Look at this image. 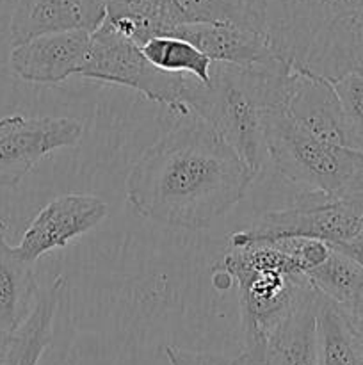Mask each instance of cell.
<instances>
[{
  "mask_svg": "<svg viewBox=\"0 0 363 365\" xmlns=\"http://www.w3.org/2000/svg\"><path fill=\"white\" fill-rule=\"evenodd\" d=\"M141 153L127 177V202L137 216L169 228L198 230L237 205L256 173L192 110Z\"/></svg>",
  "mask_w": 363,
  "mask_h": 365,
  "instance_id": "6da1fadb",
  "label": "cell"
},
{
  "mask_svg": "<svg viewBox=\"0 0 363 365\" xmlns=\"http://www.w3.org/2000/svg\"><path fill=\"white\" fill-rule=\"evenodd\" d=\"M292 68L273 64L214 63L209 84L191 78L182 103L206 121L258 175L269 160L267 118L285 107Z\"/></svg>",
  "mask_w": 363,
  "mask_h": 365,
  "instance_id": "7a4b0ae2",
  "label": "cell"
},
{
  "mask_svg": "<svg viewBox=\"0 0 363 365\" xmlns=\"http://www.w3.org/2000/svg\"><path fill=\"white\" fill-rule=\"evenodd\" d=\"M265 34L292 70L331 82L363 70V0H267Z\"/></svg>",
  "mask_w": 363,
  "mask_h": 365,
  "instance_id": "3957f363",
  "label": "cell"
},
{
  "mask_svg": "<svg viewBox=\"0 0 363 365\" xmlns=\"http://www.w3.org/2000/svg\"><path fill=\"white\" fill-rule=\"evenodd\" d=\"M217 267L226 271L238 289L244 351L265 341L308 282L302 264L276 241L230 246Z\"/></svg>",
  "mask_w": 363,
  "mask_h": 365,
  "instance_id": "277c9868",
  "label": "cell"
},
{
  "mask_svg": "<svg viewBox=\"0 0 363 365\" xmlns=\"http://www.w3.org/2000/svg\"><path fill=\"white\" fill-rule=\"evenodd\" d=\"M267 152L274 170L302 192L363 200V152L320 141L299 128L285 107L267 118Z\"/></svg>",
  "mask_w": 363,
  "mask_h": 365,
  "instance_id": "5b68a950",
  "label": "cell"
},
{
  "mask_svg": "<svg viewBox=\"0 0 363 365\" xmlns=\"http://www.w3.org/2000/svg\"><path fill=\"white\" fill-rule=\"evenodd\" d=\"M78 77L135 89L152 102L167 107L171 114L191 110L182 103L185 86L194 77L167 73L153 66L141 45L114 31L105 20L91 32V48Z\"/></svg>",
  "mask_w": 363,
  "mask_h": 365,
  "instance_id": "8992f818",
  "label": "cell"
},
{
  "mask_svg": "<svg viewBox=\"0 0 363 365\" xmlns=\"http://www.w3.org/2000/svg\"><path fill=\"white\" fill-rule=\"evenodd\" d=\"M362 225L363 200H335L302 192L295 207L267 212L251 227L230 235V246L287 237L317 239L338 246L351 241Z\"/></svg>",
  "mask_w": 363,
  "mask_h": 365,
  "instance_id": "52a82bcc",
  "label": "cell"
},
{
  "mask_svg": "<svg viewBox=\"0 0 363 365\" xmlns=\"http://www.w3.org/2000/svg\"><path fill=\"white\" fill-rule=\"evenodd\" d=\"M84 125L75 118H0V187H16L39 160L78 145Z\"/></svg>",
  "mask_w": 363,
  "mask_h": 365,
  "instance_id": "ba28073f",
  "label": "cell"
},
{
  "mask_svg": "<svg viewBox=\"0 0 363 365\" xmlns=\"http://www.w3.org/2000/svg\"><path fill=\"white\" fill-rule=\"evenodd\" d=\"M109 216V203L95 195H60L46 203L28 223L16 250L34 264L98 227Z\"/></svg>",
  "mask_w": 363,
  "mask_h": 365,
  "instance_id": "9c48e42d",
  "label": "cell"
},
{
  "mask_svg": "<svg viewBox=\"0 0 363 365\" xmlns=\"http://www.w3.org/2000/svg\"><path fill=\"white\" fill-rule=\"evenodd\" d=\"M285 113L306 134L356 150L340 98L327 78L292 70Z\"/></svg>",
  "mask_w": 363,
  "mask_h": 365,
  "instance_id": "30bf717a",
  "label": "cell"
},
{
  "mask_svg": "<svg viewBox=\"0 0 363 365\" xmlns=\"http://www.w3.org/2000/svg\"><path fill=\"white\" fill-rule=\"evenodd\" d=\"M89 48L91 32H56L13 46L9 64L13 73L25 82L60 84L80 73Z\"/></svg>",
  "mask_w": 363,
  "mask_h": 365,
  "instance_id": "8fae6325",
  "label": "cell"
},
{
  "mask_svg": "<svg viewBox=\"0 0 363 365\" xmlns=\"http://www.w3.org/2000/svg\"><path fill=\"white\" fill-rule=\"evenodd\" d=\"M320 294L306 282L285 319L255 349L242 351L251 365H319L317 309Z\"/></svg>",
  "mask_w": 363,
  "mask_h": 365,
  "instance_id": "7c38bea8",
  "label": "cell"
},
{
  "mask_svg": "<svg viewBox=\"0 0 363 365\" xmlns=\"http://www.w3.org/2000/svg\"><path fill=\"white\" fill-rule=\"evenodd\" d=\"M107 16V0H13V46L45 34L95 32Z\"/></svg>",
  "mask_w": 363,
  "mask_h": 365,
  "instance_id": "4fadbf2b",
  "label": "cell"
},
{
  "mask_svg": "<svg viewBox=\"0 0 363 365\" xmlns=\"http://www.w3.org/2000/svg\"><path fill=\"white\" fill-rule=\"evenodd\" d=\"M169 34L191 41L214 63L253 66L281 61L270 48L265 34L235 24L182 25Z\"/></svg>",
  "mask_w": 363,
  "mask_h": 365,
  "instance_id": "5bb4252c",
  "label": "cell"
},
{
  "mask_svg": "<svg viewBox=\"0 0 363 365\" xmlns=\"http://www.w3.org/2000/svg\"><path fill=\"white\" fill-rule=\"evenodd\" d=\"M7 221L0 220V328L14 334L31 316L39 296L34 264L7 242Z\"/></svg>",
  "mask_w": 363,
  "mask_h": 365,
  "instance_id": "9a60e30c",
  "label": "cell"
},
{
  "mask_svg": "<svg viewBox=\"0 0 363 365\" xmlns=\"http://www.w3.org/2000/svg\"><path fill=\"white\" fill-rule=\"evenodd\" d=\"M66 285V278L59 277L45 292H39L31 316L13 334L9 353L2 365H39L43 353L52 342L53 317Z\"/></svg>",
  "mask_w": 363,
  "mask_h": 365,
  "instance_id": "2e32d148",
  "label": "cell"
},
{
  "mask_svg": "<svg viewBox=\"0 0 363 365\" xmlns=\"http://www.w3.org/2000/svg\"><path fill=\"white\" fill-rule=\"evenodd\" d=\"M198 24H235L265 34L238 0H162L160 4L159 36L182 25Z\"/></svg>",
  "mask_w": 363,
  "mask_h": 365,
  "instance_id": "e0dca14e",
  "label": "cell"
},
{
  "mask_svg": "<svg viewBox=\"0 0 363 365\" xmlns=\"http://www.w3.org/2000/svg\"><path fill=\"white\" fill-rule=\"evenodd\" d=\"M319 365H363L359 339L344 310L320 294L317 309Z\"/></svg>",
  "mask_w": 363,
  "mask_h": 365,
  "instance_id": "ac0fdd59",
  "label": "cell"
},
{
  "mask_svg": "<svg viewBox=\"0 0 363 365\" xmlns=\"http://www.w3.org/2000/svg\"><path fill=\"white\" fill-rule=\"evenodd\" d=\"M306 278L319 294L340 307L351 305L363 292V264L333 246L326 259L306 273Z\"/></svg>",
  "mask_w": 363,
  "mask_h": 365,
  "instance_id": "d6986e66",
  "label": "cell"
},
{
  "mask_svg": "<svg viewBox=\"0 0 363 365\" xmlns=\"http://www.w3.org/2000/svg\"><path fill=\"white\" fill-rule=\"evenodd\" d=\"M146 59L159 70L167 73H185L198 78L201 84H209L214 61L206 57L191 41L178 36H153L141 45Z\"/></svg>",
  "mask_w": 363,
  "mask_h": 365,
  "instance_id": "ffe728a7",
  "label": "cell"
},
{
  "mask_svg": "<svg viewBox=\"0 0 363 365\" xmlns=\"http://www.w3.org/2000/svg\"><path fill=\"white\" fill-rule=\"evenodd\" d=\"M162 0H107V18H128L137 25V45L159 36Z\"/></svg>",
  "mask_w": 363,
  "mask_h": 365,
  "instance_id": "44dd1931",
  "label": "cell"
},
{
  "mask_svg": "<svg viewBox=\"0 0 363 365\" xmlns=\"http://www.w3.org/2000/svg\"><path fill=\"white\" fill-rule=\"evenodd\" d=\"M333 86L351 127L356 150L363 152V70L337 78Z\"/></svg>",
  "mask_w": 363,
  "mask_h": 365,
  "instance_id": "7402d4cb",
  "label": "cell"
},
{
  "mask_svg": "<svg viewBox=\"0 0 363 365\" xmlns=\"http://www.w3.org/2000/svg\"><path fill=\"white\" fill-rule=\"evenodd\" d=\"M162 353L169 365H251L244 351L237 356H226L221 353L185 349L180 346H162Z\"/></svg>",
  "mask_w": 363,
  "mask_h": 365,
  "instance_id": "603a6c76",
  "label": "cell"
},
{
  "mask_svg": "<svg viewBox=\"0 0 363 365\" xmlns=\"http://www.w3.org/2000/svg\"><path fill=\"white\" fill-rule=\"evenodd\" d=\"M340 307V305H338ZM356 334H363V292L347 307H340Z\"/></svg>",
  "mask_w": 363,
  "mask_h": 365,
  "instance_id": "cb8c5ba5",
  "label": "cell"
},
{
  "mask_svg": "<svg viewBox=\"0 0 363 365\" xmlns=\"http://www.w3.org/2000/svg\"><path fill=\"white\" fill-rule=\"evenodd\" d=\"M333 248H337V250H340V252L347 253L349 257H352V259H356L358 262L363 264V225H362V228H359L358 234H356L354 237L351 239V241L344 242V245L333 246Z\"/></svg>",
  "mask_w": 363,
  "mask_h": 365,
  "instance_id": "d4e9b609",
  "label": "cell"
},
{
  "mask_svg": "<svg viewBox=\"0 0 363 365\" xmlns=\"http://www.w3.org/2000/svg\"><path fill=\"white\" fill-rule=\"evenodd\" d=\"M11 342H13V334H9V331H6L0 328V365L4 364L7 353H9Z\"/></svg>",
  "mask_w": 363,
  "mask_h": 365,
  "instance_id": "484cf974",
  "label": "cell"
},
{
  "mask_svg": "<svg viewBox=\"0 0 363 365\" xmlns=\"http://www.w3.org/2000/svg\"><path fill=\"white\" fill-rule=\"evenodd\" d=\"M352 330H354V328H352ZM358 335V334H356ZM358 339H359V349H362V359H363V337H359L358 335Z\"/></svg>",
  "mask_w": 363,
  "mask_h": 365,
  "instance_id": "4316f807",
  "label": "cell"
},
{
  "mask_svg": "<svg viewBox=\"0 0 363 365\" xmlns=\"http://www.w3.org/2000/svg\"><path fill=\"white\" fill-rule=\"evenodd\" d=\"M359 335V337H363V334H358Z\"/></svg>",
  "mask_w": 363,
  "mask_h": 365,
  "instance_id": "83f0119b",
  "label": "cell"
}]
</instances>
